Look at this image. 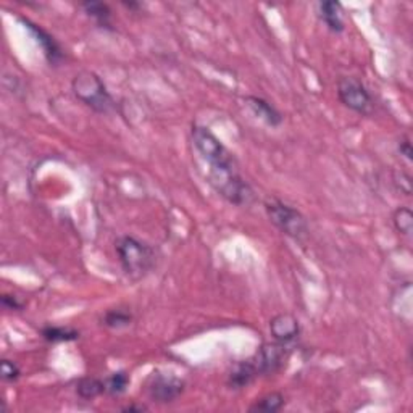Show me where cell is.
<instances>
[{"label":"cell","mask_w":413,"mask_h":413,"mask_svg":"<svg viewBox=\"0 0 413 413\" xmlns=\"http://www.w3.org/2000/svg\"><path fill=\"white\" fill-rule=\"evenodd\" d=\"M207 181L215 192L228 202L238 207L249 205L254 200V191L250 184L239 175L236 161L226 165L210 166Z\"/></svg>","instance_id":"obj_1"},{"label":"cell","mask_w":413,"mask_h":413,"mask_svg":"<svg viewBox=\"0 0 413 413\" xmlns=\"http://www.w3.org/2000/svg\"><path fill=\"white\" fill-rule=\"evenodd\" d=\"M116 254L123 271L128 278L137 281L146 278L155 266V250L147 242L132 236H121L115 242Z\"/></svg>","instance_id":"obj_2"},{"label":"cell","mask_w":413,"mask_h":413,"mask_svg":"<svg viewBox=\"0 0 413 413\" xmlns=\"http://www.w3.org/2000/svg\"><path fill=\"white\" fill-rule=\"evenodd\" d=\"M71 89L78 100L96 113L109 115L116 110V102L107 91V86L94 71H81L73 78Z\"/></svg>","instance_id":"obj_3"},{"label":"cell","mask_w":413,"mask_h":413,"mask_svg":"<svg viewBox=\"0 0 413 413\" xmlns=\"http://www.w3.org/2000/svg\"><path fill=\"white\" fill-rule=\"evenodd\" d=\"M265 210L270 221L286 236L302 241L309 234V225L305 216L292 205L283 202L280 199L268 197L265 200Z\"/></svg>","instance_id":"obj_4"},{"label":"cell","mask_w":413,"mask_h":413,"mask_svg":"<svg viewBox=\"0 0 413 413\" xmlns=\"http://www.w3.org/2000/svg\"><path fill=\"white\" fill-rule=\"evenodd\" d=\"M191 137L195 150H197L200 157L209 164V166L226 165L234 161L230 150L223 146V142L211 132L210 128L194 125Z\"/></svg>","instance_id":"obj_5"},{"label":"cell","mask_w":413,"mask_h":413,"mask_svg":"<svg viewBox=\"0 0 413 413\" xmlns=\"http://www.w3.org/2000/svg\"><path fill=\"white\" fill-rule=\"evenodd\" d=\"M338 97L345 107L355 113L368 116L373 113V99L366 86L354 76H340L338 81Z\"/></svg>","instance_id":"obj_6"},{"label":"cell","mask_w":413,"mask_h":413,"mask_svg":"<svg viewBox=\"0 0 413 413\" xmlns=\"http://www.w3.org/2000/svg\"><path fill=\"white\" fill-rule=\"evenodd\" d=\"M289 352H291L289 344H283L276 340V343L261 345L250 360L254 362L259 376L275 375V373L280 371L284 364H286Z\"/></svg>","instance_id":"obj_7"},{"label":"cell","mask_w":413,"mask_h":413,"mask_svg":"<svg viewBox=\"0 0 413 413\" xmlns=\"http://www.w3.org/2000/svg\"><path fill=\"white\" fill-rule=\"evenodd\" d=\"M184 390V381L176 376L154 373L147 384V394L150 400L157 404H170L175 402Z\"/></svg>","instance_id":"obj_8"},{"label":"cell","mask_w":413,"mask_h":413,"mask_svg":"<svg viewBox=\"0 0 413 413\" xmlns=\"http://www.w3.org/2000/svg\"><path fill=\"white\" fill-rule=\"evenodd\" d=\"M21 23L26 27L27 31L31 32L32 37L36 39V42L39 46L42 47V52L46 55V58L50 65L57 66L58 63H61L65 58V54H63V49L60 47V44L57 42V39H55L52 35H49V32L44 30L36 23H32L31 20L27 18H20Z\"/></svg>","instance_id":"obj_9"},{"label":"cell","mask_w":413,"mask_h":413,"mask_svg":"<svg viewBox=\"0 0 413 413\" xmlns=\"http://www.w3.org/2000/svg\"><path fill=\"white\" fill-rule=\"evenodd\" d=\"M270 333L278 343L291 344L300 334V323L291 314H280L270 321Z\"/></svg>","instance_id":"obj_10"},{"label":"cell","mask_w":413,"mask_h":413,"mask_svg":"<svg viewBox=\"0 0 413 413\" xmlns=\"http://www.w3.org/2000/svg\"><path fill=\"white\" fill-rule=\"evenodd\" d=\"M245 104H247V107L254 111L257 118L264 120L268 126L278 128L283 123L281 111L278 110L275 105L268 102L266 99L257 97V96H247L245 97Z\"/></svg>","instance_id":"obj_11"},{"label":"cell","mask_w":413,"mask_h":413,"mask_svg":"<svg viewBox=\"0 0 413 413\" xmlns=\"http://www.w3.org/2000/svg\"><path fill=\"white\" fill-rule=\"evenodd\" d=\"M318 15L325 26L331 32H336L340 35L345 30L344 18H343V5L339 2H334V0H326V2H321L318 5Z\"/></svg>","instance_id":"obj_12"},{"label":"cell","mask_w":413,"mask_h":413,"mask_svg":"<svg viewBox=\"0 0 413 413\" xmlns=\"http://www.w3.org/2000/svg\"><path fill=\"white\" fill-rule=\"evenodd\" d=\"M257 376H259V373H257V368L252 360L249 359V360L239 362V364L233 366L231 373L228 375V386H230V389H236V390L244 389L247 388Z\"/></svg>","instance_id":"obj_13"},{"label":"cell","mask_w":413,"mask_h":413,"mask_svg":"<svg viewBox=\"0 0 413 413\" xmlns=\"http://www.w3.org/2000/svg\"><path fill=\"white\" fill-rule=\"evenodd\" d=\"M81 8L85 10V13L96 21V25L102 30L111 31V10L107 4L104 2H82Z\"/></svg>","instance_id":"obj_14"},{"label":"cell","mask_w":413,"mask_h":413,"mask_svg":"<svg viewBox=\"0 0 413 413\" xmlns=\"http://www.w3.org/2000/svg\"><path fill=\"white\" fill-rule=\"evenodd\" d=\"M41 336L49 343H71L80 339V331L65 326H46L41 329Z\"/></svg>","instance_id":"obj_15"},{"label":"cell","mask_w":413,"mask_h":413,"mask_svg":"<svg viewBox=\"0 0 413 413\" xmlns=\"http://www.w3.org/2000/svg\"><path fill=\"white\" fill-rule=\"evenodd\" d=\"M76 393L81 399L91 400L105 393V381L97 378H82L76 384Z\"/></svg>","instance_id":"obj_16"},{"label":"cell","mask_w":413,"mask_h":413,"mask_svg":"<svg viewBox=\"0 0 413 413\" xmlns=\"http://www.w3.org/2000/svg\"><path fill=\"white\" fill-rule=\"evenodd\" d=\"M284 407V395L281 393H270L259 399L255 404L250 407V412H266V413H275L281 410Z\"/></svg>","instance_id":"obj_17"},{"label":"cell","mask_w":413,"mask_h":413,"mask_svg":"<svg viewBox=\"0 0 413 413\" xmlns=\"http://www.w3.org/2000/svg\"><path fill=\"white\" fill-rule=\"evenodd\" d=\"M102 323L107 328L121 329V328H126V326L131 325L132 315L125 309H113V310H109L107 314L104 315Z\"/></svg>","instance_id":"obj_18"},{"label":"cell","mask_w":413,"mask_h":413,"mask_svg":"<svg viewBox=\"0 0 413 413\" xmlns=\"http://www.w3.org/2000/svg\"><path fill=\"white\" fill-rule=\"evenodd\" d=\"M130 386V375L126 371H115L113 375L105 379V393L110 395H121Z\"/></svg>","instance_id":"obj_19"},{"label":"cell","mask_w":413,"mask_h":413,"mask_svg":"<svg viewBox=\"0 0 413 413\" xmlns=\"http://www.w3.org/2000/svg\"><path fill=\"white\" fill-rule=\"evenodd\" d=\"M393 220H394L395 230H397L400 234H404V236H412L413 215L410 209H407V207H399V209L394 211Z\"/></svg>","instance_id":"obj_20"},{"label":"cell","mask_w":413,"mask_h":413,"mask_svg":"<svg viewBox=\"0 0 413 413\" xmlns=\"http://www.w3.org/2000/svg\"><path fill=\"white\" fill-rule=\"evenodd\" d=\"M21 375V370L20 366L15 364L12 360H2V378L4 381H8V383H13L16 379L20 378Z\"/></svg>","instance_id":"obj_21"},{"label":"cell","mask_w":413,"mask_h":413,"mask_svg":"<svg viewBox=\"0 0 413 413\" xmlns=\"http://www.w3.org/2000/svg\"><path fill=\"white\" fill-rule=\"evenodd\" d=\"M395 183L399 184L400 187V192H404L405 195H410L412 194V180L409 175H405L404 171H400L395 175Z\"/></svg>","instance_id":"obj_22"},{"label":"cell","mask_w":413,"mask_h":413,"mask_svg":"<svg viewBox=\"0 0 413 413\" xmlns=\"http://www.w3.org/2000/svg\"><path fill=\"white\" fill-rule=\"evenodd\" d=\"M397 150H399V154L402 155V157H404L410 164V161H412V144H410V137L409 136H405V137L400 139L399 144H397Z\"/></svg>","instance_id":"obj_23"},{"label":"cell","mask_w":413,"mask_h":413,"mask_svg":"<svg viewBox=\"0 0 413 413\" xmlns=\"http://www.w3.org/2000/svg\"><path fill=\"white\" fill-rule=\"evenodd\" d=\"M2 304H4L5 309H8V310H21V309H23V302H20L18 297H15V295L5 294L2 297Z\"/></svg>","instance_id":"obj_24"},{"label":"cell","mask_w":413,"mask_h":413,"mask_svg":"<svg viewBox=\"0 0 413 413\" xmlns=\"http://www.w3.org/2000/svg\"><path fill=\"white\" fill-rule=\"evenodd\" d=\"M147 410L144 405H128V407H123V412H144Z\"/></svg>","instance_id":"obj_25"},{"label":"cell","mask_w":413,"mask_h":413,"mask_svg":"<svg viewBox=\"0 0 413 413\" xmlns=\"http://www.w3.org/2000/svg\"><path fill=\"white\" fill-rule=\"evenodd\" d=\"M123 5H125V7L130 8V10H139V8H141V4H136V2H125Z\"/></svg>","instance_id":"obj_26"}]
</instances>
